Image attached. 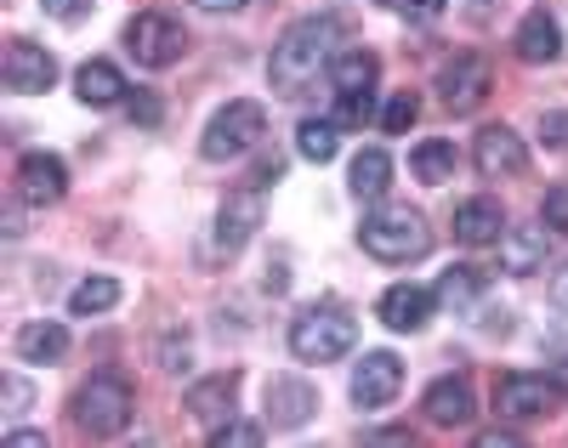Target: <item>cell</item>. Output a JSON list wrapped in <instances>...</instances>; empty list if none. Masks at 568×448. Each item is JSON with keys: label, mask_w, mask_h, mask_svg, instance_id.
<instances>
[{"label": "cell", "mask_w": 568, "mask_h": 448, "mask_svg": "<svg viewBox=\"0 0 568 448\" xmlns=\"http://www.w3.org/2000/svg\"><path fill=\"white\" fill-rule=\"evenodd\" d=\"M336 18H302V23H291L284 29V40L273 45V63H267V74H273V91H284V96H296L307 80H318V69H329L336 58H329V45H336Z\"/></svg>", "instance_id": "obj_1"}, {"label": "cell", "mask_w": 568, "mask_h": 448, "mask_svg": "<svg viewBox=\"0 0 568 448\" xmlns=\"http://www.w3.org/2000/svg\"><path fill=\"white\" fill-rule=\"evenodd\" d=\"M358 244H364V256L387 262V267H404V262H420L426 251H433V227H426V216L409 211V205H387V211L364 216Z\"/></svg>", "instance_id": "obj_2"}, {"label": "cell", "mask_w": 568, "mask_h": 448, "mask_svg": "<svg viewBox=\"0 0 568 448\" xmlns=\"http://www.w3.org/2000/svg\"><path fill=\"white\" fill-rule=\"evenodd\" d=\"M131 409H136V391L125 375H91L80 391H74V426L85 437H120L131 426Z\"/></svg>", "instance_id": "obj_3"}, {"label": "cell", "mask_w": 568, "mask_h": 448, "mask_svg": "<svg viewBox=\"0 0 568 448\" xmlns=\"http://www.w3.org/2000/svg\"><path fill=\"white\" fill-rule=\"evenodd\" d=\"M353 346H358V318L342 307H313V313H296L291 324V358L302 364H336Z\"/></svg>", "instance_id": "obj_4"}, {"label": "cell", "mask_w": 568, "mask_h": 448, "mask_svg": "<svg viewBox=\"0 0 568 448\" xmlns=\"http://www.w3.org/2000/svg\"><path fill=\"white\" fill-rule=\"evenodd\" d=\"M262 131H267V109L251 103V96H240V103H227V109L211 114V125L200 136V154L205 160H240V154H251V147L262 142Z\"/></svg>", "instance_id": "obj_5"}, {"label": "cell", "mask_w": 568, "mask_h": 448, "mask_svg": "<svg viewBox=\"0 0 568 448\" xmlns=\"http://www.w3.org/2000/svg\"><path fill=\"white\" fill-rule=\"evenodd\" d=\"M125 52L142 63V69H171L182 52H187V29L171 18V12H136L125 23Z\"/></svg>", "instance_id": "obj_6"}, {"label": "cell", "mask_w": 568, "mask_h": 448, "mask_svg": "<svg viewBox=\"0 0 568 448\" xmlns=\"http://www.w3.org/2000/svg\"><path fill=\"white\" fill-rule=\"evenodd\" d=\"M489 85H495V69H489V58H478V52L449 58L444 74H438V96H444V109H449V114L484 109V103H489Z\"/></svg>", "instance_id": "obj_7"}, {"label": "cell", "mask_w": 568, "mask_h": 448, "mask_svg": "<svg viewBox=\"0 0 568 448\" xmlns=\"http://www.w3.org/2000/svg\"><path fill=\"white\" fill-rule=\"evenodd\" d=\"M562 404L557 375H500L495 380V409L506 420H540Z\"/></svg>", "instance_id": "obj_8"}, {"label": "cell", "mask_w": 568, "mask_h": 448, "mask_svg": "<svg viewBox=\"0 0 568 448\" xmlns=\"http://www.w3.org/2000/svg\"><path fill=\"white\" fill-rule=\"evenodd\" d=\"M471 165H478V176H495V182L500 176H524L529 171V147L506 125H484L478 142H471Z\"/></svg>", "instance_id": "obj_9"}, {"label": "cell", "mask_w": 568, "mask_h": 448, "mask_svg": "<svg viewBox=\"0 0 568 448\" xmlns=\"http://www.w3.org/2000/svg\"><path fill=\"white\" fill-rule=\"evenodd\" d=\"M404 386V364L393 353H364L353 364V404L358 409H387Z\"/></svg>", "instance_id": "obj_10"}, {"label": "cell", "mask_w": 568, "mask_h": 448, "mask_svg": "<svg viewBox=\"0 0 568 448\" xmlns=\"http://www.w3.org/2000/svg\"><path fill=\"white\" fill-rule=\"evenodd\" d=\"M69 193V165L58 160V154H23L18 160V198L23 205H34V211H45V205H58V198Z\"/></svg>", "instance_id": "obj_11"}, {"label": "cell", "mask_w": 568, "mask_h": 448, "mask_svg": "<svg viewBox=\"0 0 568 448\" xmlns=\"http://www.w3.org/2000/svg\"><path fill=\"white\" fill-rule=\"evenodd\" d=\"M0 74H7V91H18V96H40V91H52L58 63H52V52H45V45H34V40H12V45H7V63H0Z\"/></svg>", "instance_id": "obj_12"}, {"label": "cell", "mask_w": 568, "mask_h": 448, "mask_svg": "<svg viewBox=\"0 0 568 448\" xmlns=\"http://www.w3.org/2000/svg\"><path fill=\"white\" fill-rule=\"evenodd\" d=\"M433 313H438V289H420V284H393L382 302H375V318H382L387 329H398V335L426 329Z\"/></svg>", "instance_id": "obj_13"}, {"label": "cell", "mask_w": 568, "mask_h": 448, "mask_svg": "<svg viewBox=\"0 0 568 448\" xmlns=\"http://www.w3.org/2000/svg\"><path fill=\"white\" fill-rule=\"evenodd\" d=\"M313 415H318V391L302 375H273L267 380V420H273V431H296Z\"/></svg>", "instance_id": "obj_14"}, {"label": "cell", "mask_w": 568, "mask_h": 448, "mask_svg": "<svg viewBox=\"0 0 568 448\" xmlns=\"http://www.w3.org/2000/svg\"><path fill=\"white\" fill-rule=\"evenodd\" d=\"M262 216H267L262 187H240V193H227V198H222V211H216V244H227V251L251 244V238H256V227H262Z\"/></svg>", "instance_id": "obj_15"}, {"label": "cell", "mask_w": 568, "mask_h": 448, "mask_svg": "<svg viewBox=\"0 0 568 448\" xmlns=\"http://www.w3.org/2000/svg\"><path fill=\"white\" fill-rule=\"evenodd\" d=\"M420 409L433 426H466L471 415H478V397H471V380L466 375H438L433 386H426Z\"/></svg>", "instance_id": "obj_16"}, {"label": "cell", "mask_w": 568, "mask_h": 448, "mask_svg": "<svg viewBox=\"0 0 568 448\" xmlns=\"http://www.w3.org/2000/svg\"><path fill=\"white\" fill-rule=\"evenodd\" d=\"M455 238L471 244V251L500 244V238H506V211H500V198L478 193V198H466V205H455Z\"/></svg>", "instance_id": "obj_17"}, {"label": "cell", "mask_w": 568, "mask_h": 448, "mask_svg": "<svg viewBox=\"0 0 568 448\" xmlns=\"http://www.w3.org/2000/svg\"><path fill=\"white\" fill-rule=\"evenodd\" d=\"M546 251H551V233L535 227V222H517V227H506V238H500V267H506L511 278H529V273L546 267Z\"/></svg>", "instance_id": "obj_18"}, {"label": "cell", "mask_w": 568, "mask_h": 448, "mask_svg": "<svg viewBox=\"0 0 568 448\" xmlns=\"http://www.w3.org/2000/svg\"><path fill=\"white\" fill-rule=\"evenodd\" d=\"M233 391H240V375H233V369L194 380V386H187V415L205 420V426H227L233 420Z\"/></svg>", "instance_id": "obj_19"}, {"label": "cell", "mask_w": 568, "mask_h": 448, "mask_svg": "<svg viewBox=\"0 0 568 448\" xmlns=\"http://www.w3.org/2000/svg\"><path fill=\"white\" fill-rule=\"evenodd\" d=\"M511 45H517V58L524 63H557L562 58V23L551 18V12H529L524 23H517V34H511Z\"/></svg>", "instance_id": "obj_20"}, {"label": "cell", "mask_w": 568, "mask_h": 448, "mask_svg": "<svg viewBox=\"0 0 568 448\" xmlns=\"http://www.w3.org/2000/svg\"><path fill=\"white\" fill-rule=\"evenodd\" d=\"M74 96H80L85 109H114V103H125V74L109 58H91L74 74Z\"/></svg>", "instance_id": "obj_21"}, {"label": "cell", "mask_w": 568, "mask_h": 448, "mask_svg": "<svg viewBox=\"0 0 568 448\" xmlns=\"http://www.w3.org/2000/svg\"><path fill=\"white\" fill-rule=\"evenodd\" d=\"M18 358H23V364H40V369L63 364V358H69V329L52 324V318L23 324V329H18Z\"/></svg>", "instance_id": "obj_22"}, {"label": "cell", "mask_w": 568, "mask_h": 448, "mask_svg": "<svg viewBox=\"0 0 568 448\" xmlns=\"http://www.w3.org/2000/svg\"><path fill=\"white\" fill-rule=\"evenodd\" d=\"M375 74H382V58L364 52V45H353V52H336V63H329V85H336V96L375 91Z\"/></svg>", "instance_id": "obj_23"}, {"label": "cell", "mask_w": 568, "mask_h": 448, "mask_svg": "<svg viewBox=\"0 0 568 448\" xmlns=\"http://www.w3.org/2000/svg\"><path fill=\"white\" fill-rule=\"evenodd\" d=\"M347 187H353V198H382L393 187V154H387V147H358Z\"/></svg>", "instance_id": "obj_24"}, {"label": "cell", "mask_w": 568, "mask_h": 448, "mask_svg": "<svg viewBox=\"0 0 568 448\" xmlns=\"http://www.w3.org/2000/svg\"><path fill=\"white\" fill-rule=\"evenodd\" d=\"M484 289H489L484 267H449V273L438 278V307H449V313H471V307L484 302Z\"/></svg>", "instance_id": "obj_25"}, {"label": "cell", "mask_w": 568, "mask_h": 448, "mask_svg": "<svg viewBox=\"0 0 568 448\" xmlns=\"http://www.w3.org/2000/svg\"><path fill=\"white\" fill-rule=\"evenodd\" d=\"M455 160H460L455 142H438V136H433V142H420L415 154H409V176L426 182V187H444V182L455 176Z\"/></svg>", "instance_id": "obj_26"}, {"label": "cell", "mask_w": 568, "mask_h": 448, "mask_svg": "<svg viewBox=\"0 0 568 448\" xmlns=\"http://www.w3.org/2000/svg\"><path fill=\"white\" fill-rule=\"evenodd\" d=\"M114 302H120V278L98 273V278H80V284H74V295H69V313H80V318H98V313H109Z\"/></svg>", "instance_id": "obj_27"}, {"label": "cell", "mask_w": 568, "mask_h": 448, "mask_svg": "<svg viewBox=\"0 0 568 448\" xmlns=\"http://www.w3.org/2000/svg\"><path fill=\"white\" fill-rule=\"evenodd\" d=\"M296 147H302V160L329 165V160H336V147H342V125H336V120H302Z\"/></svg>", "instance_id": "obj_28"}, {"label": "cell", "mask_w": 568, "mask_h": 448, "mask_svg": "<svg viewBox=\"0 0 568 448\" xmlns=\"http://www.w3.org/2000/svg\"><path fill=\"white\" fill-rule=\"evenodd\" d=\"M415 120H420V96H415V91H398L393 103L382 109V131H393V136H404Z\"/></svg>", "instance_id": "obj_29"}, {"label": "cell", "mask_w": 568, "mask_h": 448, "mask_svg": "<svg viewBox=\"0 0 568 448\" xmlns=\"http://www.w3.org/2000/svg\"><path fill=\"white\" fill-rule=\"evenodd\" d=\"M211 448H262V426L256 420H227L211 431Z\"/></svg>", "instance_id": "obj_30"}, {"label": "cell", "mask_w": 568, "mask_h": 448, "mask_svg": "<svg viewBox=\"0 0 568 448\" xmlns=\"http://www.w3.org/2000/svg\"><path fill=\"white\" fill-rule=\"evenodd\" d=\"M375 114V91H358V96H342L336 103V125H364Z\"/></svg>", "instance_id": "obj_31"}, {"label": "cell", "mask_w": 568, "mask_h": 448, "mask_svg": "<svg viewBox=\"0 0 568 448\" xmlns=\"http://www.w3.org/2000/svg\"><path fill=\"white\" fill-rule=\"evenodd\" d=\"M540 222H546V233H568V187H551V193H546Z\"/></svg>", "instance_id": "obj_32"}, {"label": "cell", "mask_w": 568, "mask_h": 448, "mask_svg": "<svg viewBox=\"0 0 568 448\" xmlns=\"http://www.w3.org/2000/svg\"><path fill=\"white\" fill-rule=\"evenodd\" d=\"M540 142L557 147V154H568V109H557V114L540 120Z\"/></svg>", "instance_id": "obj_33"}, {"label": "cell", "mask_w": 568, "mask_h": 448, "mask_svg": "<svg viewBox=\"0 0 568 448\" xmlns=\"http://www.w3.org/2000/svg\"><path fill=\"white\" fill-rule=\"evenodd\" d=\"M131 125H142V131H154V125H160V103H154L149 91L131 96Z\"/></svg>", "instance_id": "obj_34"}, {"label": "cell", "mask_w": 568, "mask_h": 448, "mask_svg": "<svg viewBox=\"0 0 568 448\" xmlns=\"http://www.w3.org/2000/svg\"><path fill=\"white\" fill-rule=\"evenodd\" d=\"M0 391H7V409H12V415L29 409V380H23V375H7V380H0Z\"/></svg>", "instance_id": "obj_35"}, {"label": "cell", "mask_w": 568, "mask_h": 448, "mask_svg": "<svg viewBox=\"0 0 568 448\" xmlns=\"http://www.w3.org/2000/svg\"><path fill=\"white\" fill-rule=\"evenodd\" d=\"M40 7L52 12V18H63V23H74V18H85V12H91V0H40Z\"/></svg>", "instance_id": "obj_36"}, {"label": "cell", "mask_w": 568, "mask_h": 448, "mask_svg": "<svg viewBox=\"0 0 568 448\" xmlns=\"http://www.w3.org/2000/svg\"><path fill=\"white\" fill-rule=\"evenodd\" d=\"M0 448H52V442H45V431H34V426H18V431H7Z\"/></svg>", "instance_id": "obj_37"}, {"label": "cell", "mask_w": 568, "mask_h": 448, "mask_svg": "<svg viewBox=\"0 0 568 448\" xmlns=\"http://www.w3.org/2000/svg\"><path fill=\"white\" fill-rule=\"evenodd\" d=\"M364 448H415V437H409L404 426H393V431H375Z\"/></svg>", "instance_id": "obj_38"}, {"label": "cell", "mask_w": 568, "mask_h": 448, "mask_svg": "<svg viewBox=\"0 0 568 448\" xmlns=\"http://www.w3.org/2000/svg\"><path fill=\"white\" fill-rule=\"evenodd\" d=\"M471 448H524V442H517L511 431H484V437L471 442Z\"/></svg>", "instance_id": "obj_39"}, {"label": "cell", "mask_w": 568, "mask_h": 448, "mask_svg": "<svg viewBox=\"0 0 568 448\" xmlns=\"http://www.w3.org/2000/svg\"><path fill=\"white\" fill-rule=\"evenodd\" d=\"M404 12H409V18H438L444 0H404Z\"/></svg>", "instance_id": "obj_40"}, {"label": "cell", "mask_w": 568, "mask_h": 448, "mask_svg": "<svg viewBox=\"0 0 568 448\" xmlns=\"http://www.w3.org/2000/svg\"><path fill=\"white\" fill-rule=\"evenodd\" d=\"M194 7H200V12H245L251 0H194Z\"/></svg>", "instance_id": "obj_41"}, {"label": "cell", "mask_w": 568, "mask_h": 448, "mask_svg": "<svg viewBox=\"0 0 568 448\" xmlns=\"http://www.w3.org/2000/svg\"><path fill=\"white\" fill-rule=\"evenodd\" d=\"M551 295H557V302L568 307V267H557V278H551Z\"/></svg>", "instance_id": "obj_42"}, {"label": "cell", "mask_w": 568, "mask_h": 448, "mask_svg": "<svg viewBox=\"0 0 568 448\" xmlns=\"http://www.w3.org/2000/svg\"><path fill=\"white\" fill-rule=\"evenodd\" d=\"M557 386H562V391H568V358H562V364H557Z\"/></svg>", "instance_id": "obj_43"}, {"label": "cell", "mask_w": 568, "mask_h": 448, "mask_svg": "<svg viewBox=\"0 0 568 448\" xmlns=\"http://www.w3.org/2000/svg\"><path fill=\"white\" fill-rule=\"evenodd\" d=\"M131 448H154V442H131Z\"/></svg>", "instance_id": "obj_44"}]
</instances>
